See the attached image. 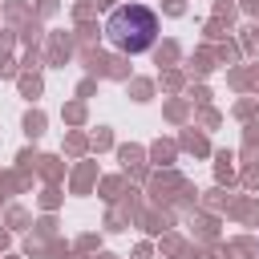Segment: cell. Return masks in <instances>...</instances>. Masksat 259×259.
I'll return each instance as SVG.
<instances>
[{
	"label": "cell",
	"mask_w": 259,
	"mask_h": 259,
	"mask_svg": "<svg viewBox=\"0 0 259 259\" xmlns=\"http://www.w3.org/2000/svg\"><path fill=\"white\" fill-rule=\"evenodd\" d=\"M105 40L117 49V53H146L154 40H158V16L146 8V4H121L105 16Z\"/></svg>",
	"instance_id": "obj_1"
}]
</instances>
